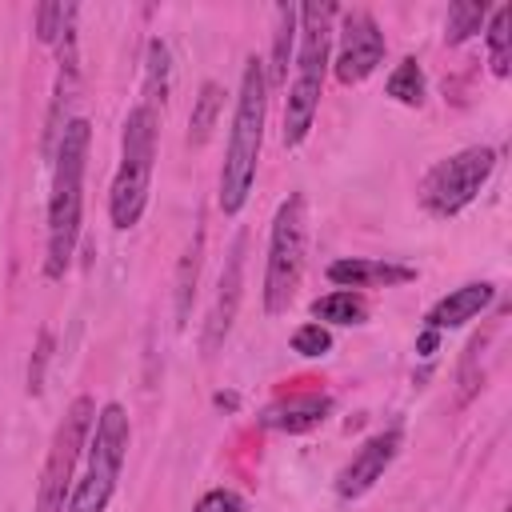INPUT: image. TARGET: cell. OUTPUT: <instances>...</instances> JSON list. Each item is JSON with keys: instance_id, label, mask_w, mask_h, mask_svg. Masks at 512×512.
<instances>
[{"instance_id": "6da1fadb", "label": "cell", "mask_w": 512, "mask_h": 512, "mask_svg": "<svg viewBox=\"0 0 512 512\" xmlns=\"http://www.w3.org/2000/svg\"><path fill=\"white\" fill-rule=\"evenodd\" d=\"M92 124L72 116L60 132L52 152V196H48V248H44V276L64 280L76 240H80V212H84V168H88Z\"/></svg>"}, {"instance_id": "7a4b0ae2", "label": "cell", "mask_w": 512, "mask_h": 512, "mask_svg": "<svg viewBox=\"0 0 512 512\" xmlns=\"http://www.w3.org/2000/svg\"><path fill=\"white\" fill-rule=\"evenodd\" d=\"M264 116H268V76L264 60L248 56L240 72V92L232 108V128L224 144V164H220V192L216 204L224 216H236L256 184V164H260V144H264Z\"/></svg>"}, {"instance_id": "3957f363", "label": "cell", "mask_w": 512, "mask_h": 512, "mask_svg": "<svg viewBox=\"0 0 512 512\" xmlns=\"http://www.w3.org/2000/svg\"><path fill=\"white\" fill-rule=\"evenodd\" d=\"M336 4H300L296 8V52H292V80L284 96V148H300L312 132L324 76H328V52H332V20Z\"/></svg>"}, {"instance_id": "277c9868", "label": "cell", "mask_w": 512, "mask_h": 512, "mask_svg": "<svg viewBox=\"0 0 512 512\" xmlns=\"http://www.w3.org/2000/svg\"><path fill=\"white\" fill-rule=\"evenodd\" d=\"M156 108L152 104H136L124 120L120 132V168L112 176V192H108V220L112 228L128 232L140 224L144 208H148V188H152V168H156Z\"/></svg>"}, {"instance_id": "5b68a950", "label": "cell", "mask_w": 512, "mask_h": 512, "mask_svg": "<svg viewBox=\"0 0 512 512\" xmlns=\"http://www.w3.org/2000/svg\"><path fill=\"white\" fill-rule=\"evenodd\" d=\"M128 440H132L128 412L116 400L96 408V420L88 432V464H84V476L72 484L64 512H104L108 508L120 468H124V456H128Z\"/></svg>"}, {"instance_id": "8992f818", "label": "cell", "mask_w": 512, "mask_h": 512, "mask_svg": "<svg viewBox=\"0 0 512 512\" xmlns=\"http://www.w3.org/2000/svg\"><path fill=\"white\" fill-rule=\"evenodd\" d=\"M496 160H500V156H496V148H488V144H472V148H460V152L436 160V164L424 172L420 188H416L420 208H424L428 216H436V220L460 216V212L484 192V184L492 180Z\"/></svg>"}, {"instance_id": "52a82bcc", "label": "cell", "mask_w": 512, "mask_h": 512, "mask_svg": "<svg viewBox=\"0 0 512 512\" xmlns=\"http://www.w3.org/2000/svg\"><path fill=\"white\" fill-rule=\"evenodd\" d=\"M304 240H308V216H304V196L292 192L280 200L268 232V264H264V312L284 316L288 304L296 300L300 276H304Z\"/></svg>"}, {"instance_id": "ba28073f", "label": "cell", "mask_w": 512, "mask_h": 512, "mask_svg": "<svg viewBox=\"0 0 512 512\" xmlns=\"http://www.w3.org/2000/svg\"><path fill=\"white\" fill-rule=\"evenodd\" d=\"M96 420V400L92 396H76L64 412V420L52 432L48 456H44V472H40V492H36V508L32 512H64L68 496H72V476H76V460L88 448V432Z\"/></svg>"}, {"instance_id": "9c48e42d", "label": "cell", "mask_w": 512, "mask_h": 512, "mask_svg": "<svg viewBox=\"0 0 512 512\" xmlns=\"http://www.w3.org/2000/svg\"><path fill=\"white\" fill-rule=\"evenodd\" d=\"M336 16H340V40H336L332 72H336L340 84H360L380 68L388 40H384V32H380L372 12L348 8V12H336Z\"/></svg>"}, {"instance_id": "30bf717a", "label": "cell", "mask_w": 512, "mask_h": 512, "mask_svg": "<svg viewBox=\"0 0 512 512\" xmlns=\"http://www.w3.org/2000/svg\"><path fill=\"white\" fill-rule=\"evenodd\" d=\"M400 444H404V432L400 428H380V432H372L356 452H352V460L336 472V496L340 500H356V496H364L384 472H388V464L400 456Z\"/></svg>"}, {"instance_id": "8fae6325", "label": "cell", "mask_w": 512, "mask_h": 512, "mask_svg": "<svg viewBox=\"0 0 512 512\" xmlns=\"http://www.w3.org/2000/svg\"><path fill=\"white\" fill-rule=\"evenodd\" d=\"M240 296H244V236H236L232 252H228V264L220 272V284H216V300L208 308V320H204V356L220 352V344L228 340L232 332V320H236V308H240Z\"/></svg>"}, {"instance_id": "7c38bea8", "label": "cell", "mask_w": 512, "mask_h": 512, "mask_svg": "<svg viewBox=\"0 0 512 512\" xmlns=\"http://www.w3.org/2000/svg\"><path fill=\"white\" fill-rule=\"evenodd\" d=\"M324 276L336 284V288H396V284H412L420 272L412 264H400V260H372V256H344V260H332L324 268Z\"/></svg>"}, {"instance_id": "4fadbf2b", "label": "cell", "mask_w": 512, "mask_h": 512, "mask_svg": "<svg viewBox=\"0 0 512 512\" xmlns=\"http://www.w3.org/2000/svg\"><path fill=\"white\" fill-rule=\"evenodd\" d=\"M332 412V396L328 392H292L276 404H268L260 412V424L272 428V432H288V436H300V432H312L328 420Z\"/></svg>"}, {"instance_id": "5bb4252c", "label": "cell", "mask_w": 512, "mask_h": 512, "mask_svg": "<svg viewBox=\"0 0 512 512\" xmlns=\"http://www.w3.org/2000/svg\"><path fill=\"white\" fill-rule=\"evenodd\" d=\"M492 296H496V284H488V280H468V284L452 288L448 296H440V300L424 312V324H428V332L460 328V324L476 320V316L492 304Z\"/></svg>"}, {"instance_id": "9a60e30c", "label": "cell", "mask_w": 512, "mask_h": 512, "mask_svg": "<svg viewBox=\"0 0 512 512\" xmlns=\"http://www.w3.org/2000/svg\"><path fill=\"white\" fill-rule=\"evenodd\" d=\"M200 256H204V228H196V240L184 248L180 268H176V328H188V312H192L196 280H200Z\"/></svg>"}, {"instance_id": "2e32d148", "label": "cell", "mask_w": 512, "mask_h": 512, "mask_svg": "<svg viewBox=\"0 0 512 512\" xmlns=\"http://www.w3.org/2000/svg\"><path fill=\"white\" fill-rule=\"evenodd\" d=\"M312 316H316V324H364L368 304L352 288H332L312 300Z\"/></svg>"}, {"instance_id": "e0dca14e", "label": "cell", "mask_w": 512, "mask_h": 512, "mask_svg": "<svg viewBox=\"0 0 512 512\" xmlns=\"http://www.w3.org/2000/svg\"><path fill=\"white\" fill-rule=\"evenodd\" d=\"M296 52V8L280 4L276 8V32H272V64L264 68L268 84H288V60Z\"/></svg>"}, {"instance_id": "ac0fdd59", "label": "cell", "mask_w": 512, "mask_h": 512, "mask_svg": "<svg viewBox=\"0 0 512 512\" xmlns=\"http://www.w3.org/2000/svg\"><path fill=\"white\" fill-rule=\"evenodd\" d=\"M484 40H488V64L492 76H508L512 72V4H500L492 12V20L484 24Z\"/></svg>"}, {"instance_id": "d6986e66", "label": "cell", "mask_w": 512, "mask_h": 512, "mask_svg": "<svg viewBox=\"0 0 512 512\" xmlns=\"http://www.w3.org/2000/svg\"><path fill=\"white\" fill-rule=\"evenodd\" d=\"M220 108H224V88L216 80H204L200 84V96L192 104V116H188V144L192 148H200L212 136V128L220 120Z\"/></svg>"}, {"instance_id": "ffe728a7", "label": "cell", "mask_w": 512, "mask_h": 512, "mask_svg": "<svg viewBox=\"0 0 512 512\" xmlns=\"http://www.w3.org/2000/svg\"><path fill=\"white\" fill-rule=\"evenodd\" d=\"M384 92L396 100V104H404V108H420L424 104V68H420V60L416 56H404L392 72H388V80H384Z\"/></svg>"}, {"instance_id": "44dd1931", "label": "cell", "mask_w": 512, "mask_h": 512, "mask_svg": "<svg viewBox=\"0 0 512 512\" xmlns=\"http://www.w3.org/2000/svg\"><path fill=\"white\" fill-rule=\"evenodd\" d=\"M484 24H488V4L484 0H456V4H448L444 40L448 44H464L476 32H484Z\"/></svg>"}, {"instance_id": "7402d4cb", "label": "cell", "mask_w": 512, "mask_h": 512, "mask_svg": "<svg viewBox=\"0 0 512 512\" xmlns=\"http://www.w3.org/2000/svg\"><path fill=\"white\" fill-rule=\"evenodd\" d=\"M168 44L164 40H148V52H144V104H164L168 96Z\"/></svg>"}, {"instance_id": "603a6c76", "label": "cell", "mask_w": 512, "mask_h": 512, "mask_svg": "<svg viewBox=\"0 0 512 512\" xmlns=\"http://www.w3.org/2000/svg\"><path fill=\"white\" fill-rule=\"evenodd\" d=\"M292 352L296 356H304V360H316V356H328L332 352V332L324 328V324H300L296 332H292Z\"/></svg>"}, {"instance_id": "cb8c5ba5", "label": "cell", "mask_w": 512, "mask_h": 512, "mask_svg": "<svg viewBox=\"0 0 512 512\" xmlns=\"http://www.w3.org/2000/svg\"><path fill=\"white\" fill-rule=\"evenodd\" d=\"M68 12H72V4H40L36 8V40L40 44H56L60 32H64Z\"/></svg>"}, {"instance_id": "d4e9b609", "label": "cell", "mask_w": 512, "mask_h": 512, "mask_svg": "<svg viewBox=\"0 0 512 512\" xmlns=\"http://www.w3.org/2000/svg\"><path fill=\"white\" fill-rule=\"evenodd\" d=\"M48 360H52V332H48V328H40L36 348H32V360H28V392H32V396H40V392H44Z\"/></svg>"}, {"instance_id": "484cf974", "label": "cell", "mask_w": 512, "mask_h": 512, "mask_svg": "<svg viewBox=\"0 0 512 512\" xmlns=\"http://www.w3.org/2000/svg\"><path fill=\"white\" fill-rule=\"evenodd\" d=\"M192 512H248V508H244L240 492H232V488H208V492L196 500Z\"/></svg>"}, {"instance_id": "4316f807", "label": "cell", "mask_w": 512, "mask_h": 512, "mask_svg": "<svg viewBox=\"0 0 512 512\" xmlns=\"http://www.w3.org/2000/svg\"><path fill=\"white\" fill-rule=\"evenodd\" d=\"M504 512H512V508H504Z\"/></svg>"}]
</instances>
